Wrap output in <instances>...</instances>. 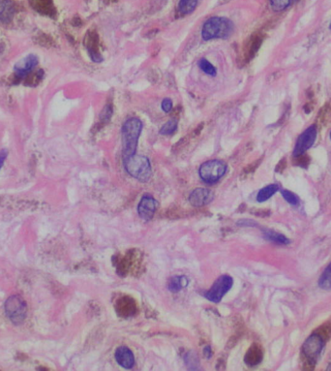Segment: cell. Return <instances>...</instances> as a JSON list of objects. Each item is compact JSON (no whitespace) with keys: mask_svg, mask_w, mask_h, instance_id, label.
Here are the masks:
<instances>
[{"mask_svg":"<svg viewBox=\"0 0 331 371\" xmlns=\"http://www.w3.org/2000/svg\"><path fill=\"white\" fill-rule=\"evenodd\" d=\"M199 0H180L178 3V11L182 15H189L195 11Z\"/></svg>","mask_w":331,"mask_h":371,"instance_id":"cell-19","label":"cell"},{"mask_svg":"<svg viewBox=\"0 0 331 371\" xmlns=\"http://www.w3.org/2000/svg\"><path fill=\"white\" fill-rule=\"evenodd\" d=\"M296 158H298V164L301 167H304V168H306L308 166L309 162H310V159L305 154H302V155H300L299 157H296Z\"/></svg>","mask_w":331,"mask_h":371,"instance_id":"cell-28","label":"cell"},{"mask_svg":"<svg viewBox=\"0 0 331 371\" xmlns=\"http://www.w3.org/2000/svg\"><path fill=\"white\" fill-rule=\"evenodd\" d=\"M199 67H200V69H201L205 74L208 75V76L215 77V76L217 75V70H216L215 66L212 64V63H210V62H209L207 59H205V58H203V59H201V60L199 61Z\"/></svg>","mask_w":331,"mask_h":371,"instance_id":"cell-22","label":"cell"},{"mask_svg":"<svg viewBox=\"0 0 331 371\" xmlns=\"http://www.w3.org/2000/svg\"><path fill=\"white\" fill-rule=\"evenodd\" d=\"M204 354H205V357H206L207 359L211 358V356H212V351H211V349H210L209 346H206L205 349H204Z\"/></svg>","mask_w":331,"mask_h":371,"instance_id":"cell-30","label":"cell"},{"mask_svg":"<svg viewBox=\"0 0 331 371\" xmlns=\"http://www.w3.org/2000/svg\"><path fill=\"white\" fill-rule=\"evenodd\" d=\"M234 285V279L228 275H221L213 283L211 288L205 294V297L210 302L218 304L222 301L224 296L232 289Z\"/></svg>","mask_w":331,"mask_h":371,"instance_id":"cell-7","label":"cell"},{"mask_svg":"<svg viewBox=\"0 0 331 371\" xmlns=\"http://www.w3.org/2000/svg\"><path fill=\"white\" fill-rule=\"evenodd\" d=\"M39 63V57L35 54H28L24 58L17 61L14 66V72L16 77L23 78L27 76Z\"/></svg>","mask_w":331,"mask_h":371,"instance_id":"cell-11","label":"cell"},{"mask_svg":"<svg viewBox=\"0 0 331 371\" xmlns=\"http://www.w3.org/2000/svg\"></svg>","mask_w":331,"mask_h":371,"instance_id":"cell-32","label":"cell"},{"mask_svg":"<svg viewBox=\"0 0 331 371\" xmlns=\"http://www.w3.org/2000/svg\"><path fill=\"white\" fill-rule=\"evenodd\" d=\"M116 309H117L118 314L121 316H124V317L131 316L135 313V309H136L135 302L128 297H124L118 300L117 305H116Z\"/></svg>","mask_w":331,"mask_h":371,"instance_id":"cell-15","label":"cell"},{"mask_svg":"<svg viewBox=\"0 0 331 371\" xmlns=\"http://www.w3.org/2000/svg\"><path fill=\"white\" fill-rule=\"evenodd\" d=\"M281 193H282L283 198L286 200V202H288L290 205L298 206L300 204V198L296 194L289 190H283Z\"/></svg>","mask_w":331,"mask_h":371,"instance_id":"cell-24","label":"cell"},{"mask_svg":"<svg viewBox=\"0 0 331 371\" xmlns=\"http://www.w3.org/2000/svg\"><path fill=\"white\" fill-rule=\"evenodd\" d=\"M7 156H8V150L7 149H2L0 151V170L3 167V164H4V162L6 160Z\"/></svg>","mask_w":331,"mask_h":371,"instance_id":"cell-29","label":"cell"},{"mask_svg":"<svg viewBox=\"0 0 331 371\" xmlns=\"http://www.w3.org/2000/svg\"><path fill=\"white\" fill-rule=\"evenodd\" d=\"M184 361L186 365L189 367V369L191 366H195L196 370H199L198 366L200 365V362H199L198 356L196 355L194 352H188L186 355L184 356Z\"/></svg>","mask_w":331,"mask_h":371,"instance_id":"cell-26","label":"cell"},{"mask_svg":"<svg viewBox=\"0 0 331 371\" xmlns=\"http://www.w3.org/2000/svg\"><path fill=\"white\" fill-rule=\"evenodd\" d=\"M319 286L323 290H331V263L321 275Z\"/></svg>","mask_w":331,"mask_h":371,"instance_id":"cell-20","label":"cell"},{"mask_svg":"<svg viewBox=\"0 0 331 371\" xmlns=\"http://www.w3.org/2000/svg\"><path fill=\"white\" fill-rule=\"evenodd\" d=\"M234 22L228 17L212 16L204 23L202 28V37L205 41L228 39L234 32Z\"/></svg>","mask_w":331,"mask_h":371,"instance_id":"cell-2","label":"cell"},{"mask_svg":"<svg viewBox=\"0 0 331 371\" xmlns=\"http://www.w3.org/2000/svg\"><path fill=\"white\" fill-rule=\"evenodd\" d=\"M262 361H263L262 348L259 345L254 344L253 346L249 348L248 352L246 353L245 358H244V362L249 367H255V366L259 365Z\"/></svg>","mask_w":331,"mask_h":371,"instance_id":"cell-14","label":"cell"},{"mask_svg":"<svg viewBox=\"0 0 331 371\" xmlns=\"http://www.w3.org/2000/svg\"><path fill=\"white\" fill-rule=\"evenodd\" d=\"M143 123L138 117L128 118L121 128L122 160L137 153V146L142 134Z\"/></svg>","mask_w":331,"mask_h":371,"instance_id":"cell-1","label":"cell"},{"mask_svg":"<svg viewBox=\"0 0 331 371\" xmlns=\"http://www.w3.org/2000/svg\"><path fill=\"white\" fill-rule=\"evenodd\" d=\"M325 347V340L320 334H313L305 340L302 346V354L307 359L308 363L315 366Z\"/></svg>","mask_w":331,"mask_h":371,"instance_id":"cell-6","label":"cell"},{"mask_svg":"<svg viewBox=\"0 0 331 371\" xmlns=\"http://www.w3.org/2000/svg\"><path fill=\"white\" fill-rule=\"evenodd\" d=\"M127 173L141 182L148 181L152 176V168L149 159L144 155L135 154L122 160Z\"/></svg>","mask_w":331,"mask_h":371,"instance_id":"cell-3","label":"cell"},{"mask_svg":"<svg viewBox=\"0 0 331 371\" xmlns=\"http://www.w3.org/2000/svg\"><path fill=\"white\" fill-rule=\"evenodd\" d=\"M161 108H162L163 112H165L166 113H171L173 111V101L170 98H165L162 101Z\"/></svg>","mask_w":331,"mask_h":371,"instance_id":"cell-27","label":"cell"},{"mask_svg":"<svg viewBox=\"0 0 331 371\" xmlns=\"http://www.w3.org/2000/svg\"><path fill=\"white\" fill-rule=\"evenodd\" d=\"M320 119L321 121L327 125L331 120V107L328 104L327 106L322 108V111L320 113Z\"/></svg>","mask_w":331,"mask_h":371,"instance_id":"cell-25","label":"cell"},{"mask_svg":"<svg viewBox=\"0 0 331 371\" xmlns=\"http://www.w3.org/2000/svg\"><path fill=\"white\" fill-rule=\"evenodd\" d=\"M228 171V166L221 160H209L200 167L199 175L202 180L207 184H214L223 178Z\"/></svg>","mask_w":331,"mask_h":371,"instance_id":"cell-5","label":"cell"},{"mask_svg":"<svg viewBox=\"0 0 331 371\" xmlns=\"http://www.w3.org/2000/svg\"><path fill=\"white\" fill-rule=\"evenodd\" d=\"M264 236L269 242H274L277 244L287 245L291 242V241L288 238H286L284 235L277 233L275 231H272V230H264Z\"/></svg>","mask_w":331,"mask_h":371,"instance_id":"cell-17","label":"cell"},{"mask_svg":"<svg viewBox=\"0 0 331 371\" xmlns=\"http://www.w3.org/2000/svg\"><path fill=\"white\" fill-rule=\"evenodd\" d=\"M157 208V201L150 195H144L139 203L138 212L142 219L148 221L153 218Z\"/></svg>","mask_w":331,"mask_h":371,"instance_id":"cell-9","label":"cell"},{"mask_svg":"<svg viewBox=\"0 0 331 371\" xmlns=\"http://www.w3.org/2000/svg\"><path fill=\"white\" fill-rule=\"evenodd\" d=\"M189 284V279L184 275H177L170 278L168 282V289L172 293H178L184 288H186Z\"/></svg>","mask_w":331,"mask_h":371,"instance_id":"cell-16","label":"cell"},{"mask_svg":"<svg viewBox=\"0 0 331 371\" xmlns=\"http://www.w3.org/2000/svg\"><path fill=\"white\" fill-rule=\"evenodd\" d=\"M330 29L331 30V25H330Z\"/></svg>","mask_w":331,"mask_h":371,"instance_id":"cell-31","label":"cell"},{"mask_svg":"<svg viewBox=\"0 0 331 371\" xmlns=\"http://www.w3.org/2000/svg\"><path fill=\"white\" fill-rule=\"evenodd\" d=\"M178 127V124H177V121L175 119H170L169 121H167L160 129V134L161 135H165V136H171L174 134L177 130Z\"/></svg>","mask_w":331,"mask_h":371,"instance_id":"cell-23","label":"cell"},{"mask_svg":"<svg viewBox=\"0 0 331 371\" xmlns=\"http://www.w3.org/2000/svg\"><path fill=\"white\" fill-rule=\"evenodd\" d=\"M296 0H270V7L275 12H281L289 8Z\"/></svg>","mask_w":331,"mask_h":371,"instance_id":"cell-21","label":"cell"},{"mask_svg":"<svg viewBox=\"0 0 331 371\" xmlns=\"http://www.w3.org/2000/svg\"><path fill=\"white\" fill-rule=\"evenodd\" d=\"M114 358L117 364L125 370H131L135 366V356L126 346L118 347L115 350Z\"/></svg>","mask_w":331,"mask_h":371,"instance_id":"cell-12","label":"cell"},{"mask_svg":"<svg viewBox=\"0 0 331 371\" xmlns=\"http://www.w3.org/2000/svg\"><path fill=\"white\" fill-rule=\"evenodd\" d=\"M4 310L7 318L16 326L23 323L27 315L26 303L18 295H12L6 300Z\"/></svg>","mask_w":331,"mask_h":371,"instance_id":"cell-4","label":"cell"},{"mask_svg":"<svg viewBox=\"0 0 331 371\" xmlns=\"http://www.w3.org/2000/svg\"><path fill=\"white\" fill-rule=\"evenodd\" d=\"M317 134H318L317 128L315 126H311L300 135L294 149L295 157H299L300 155L304 154L312 145H314Z\"/></svg>","mask_w":331,"mask_h":371,"instance_id":"cell-8","label":"cell"},{"mask_svg":"<svg viewBox=\"0 0 331 371\" xmlns=\"http://www.w3.org/2000/svg\"><path fill=\"white\" fill-rule=\"evenodd\" d=\"M15 16V6L11 0H0V22L9 23Z\"/></svg>","mask_w":331,"mask_h":371,"instance_id":"cell-13","label":"cell"},{"mask_svg":"<svg viewBox=\"0 0 331 371\" xmlns=\"http://www.w3.org/2000/svg\"><path fill=\"white\" fill-rule=\"evenodd\" d=\"M278 190L279 186L277 184H269L259 191L257 195V201L259 203H264L268 201V199H270Z\"/></svg>","mask_w":331,"mask_h":371,"instance_id":"cell-18","label":"cell"},{"mask_svg":"<svg viewBox=\"0 0 331 371\" xmlns=\"http://www.w3.org/2000/svg\"><path fill=\"white\" fill-rule=\"evenodd\" d=\"M214 199V194L208 188H197L189 195V203L195 208H201L210 204Z\"/></svg>","mask_w":331,"mask_h":371,"instance_id":"cell-10","label":"cell"}]
</instances>
